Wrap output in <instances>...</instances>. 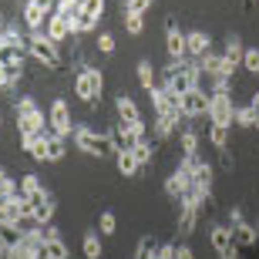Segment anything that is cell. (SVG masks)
<instances>
[{
	"mask_svg": "<svg viewBox=\"0 0 259 259\" xmlns=\"http://www.w3.org/2000/svg\"><path fill=\"white\" fill-rule=\"evenodd\" d=\"M202 71H199V61H168V67L162 71V88H168L175 98L189 95L192 88H202Z\"/></svg>",
	"mask_w": 259,
	"mask_h": 259,
	"instance_id": "6da1fadb",
	"label": "cell"
},
{
	"mask_svg": "<svg viewBox=\"0 0 259 259\" xmlns=\"http://www.w3.org/2000/svg\"><path fill=\"white\" fill-rule=\"evenodd\" d=\"M74 145H77V152H84L91 155V158H108V155H115V138H111V132H95L91 125H77L74 128Z\"/></svg>",
	"mask_w": 259,
	"mask_h": 259,
	"instance_id": "7a4b0ae2",
	"label": "cell"
},
{
	"mask_svg": "<svg viewBox=\"0 0 259 259\" xmlns=\"http://www.w3.org/2000/svg\"><path fill=\"white\" fill-rule=\"evenodd\" d=\"M27 54L37 61L40 67H48V71H61V67H64L61 44H54L44 30H30V34H27Z\"/></svg>",
	"mask_w": 259,
	"mask_h": 259,
	"instance_id": "3957f363",
	"label": "cell"
},
{
	"mask_svg": "<svg viewBox=\"0 0 259 259\" xmlns=\"http://www.w3.org/2000/svg\"><path fill=\"white\" fill-rule=\"evenodd\" d=\"M101 95H105V74H101V67L84 64L74 77V98L81 105H98Z\"/></svg>",
	"mask_w": 259,
	"mask_h": 259,
	"instance_id": "277c9868",
	"label": "cell"
},
{
	"mask_svg": "<svg viewBox=\"0 0 259 259\" xmlns=\"http://www.w3.org/2000/svg\"><path fill=\"white\" fill-rule=\"evenodd\" d=\"M14 115H17V132H20V138H24V135L48 132V118H44V111L37 108V101H34V98H17V101H14Z\"/></svg>",
	"mask_w": 259,
	"mask_h": 259,
	"instance_id": "5b68a950",
	"label": "cell"
},
{
	"mask_svg": "<svg viewBox=\"0 0 259 259\" xmlns=\"http://www.w3.org/2000/svg\"><path fill=\"white\" fill-rule=\"evenodd\" d=\"M48 128L54 135H61V138H67V135H74V121H71V105H67V98H54L51 101V111H48Z\"/></svg>",
	"mask_w": 259,
	"mask_h": 259,
	"instance_id": "8992f818",
	"label": "cell"
},
{
	"mask_svg": "<svg viewBox=\"0 0 259 259\" xmlns=\"http://www.w3.org/2000/svg\"><path fill=\"white\" fill-rule=\"evenodd\" d=\"M209 101H212V95L205 91V88H192L189 95L179 98V115H182V118H202V115H209Z\"/></svg>",
	"mask_w": 259,
	"mask_h": 259,
	"instance_id": "52a82bcc",
	"label": "cell"
},
{
	"mask_svg": "<svg viewBox=\"0 0 259 259\" xmlns=\"http://www.w3.org/2000/svg\"><path fill=\"white\" fill-rule=\"evenodd\" d=\"M212 179H215V168L202 158V165L192 172V192H189V199H195L199 205H202V202H209L212 199Z\"/></svg>",
	"mask_w": 259,
	"mask_h": 259,
	"instance_id": "ba28073f",
	"label": "cell"
},
{
	"mask_svg": "<svg viewBox=\"0 0 259 259\" xmlns=\"http://www.w3.org/2000/svg\"><path fill=\"white\" fill-rule=\"evenodd\" d=\"M209 242L212 249L219 252V259H239V246H236V239H232V229L229 226H212L209 229Z\"/></svg>",
	"mask_w": 259,
	"mask_h": 259,
	"instance_id": "9c48e42d",
	"label": "cell"
},
{
	"mask_svg": "<svg viewBox=\"0 0 259 259\" xmlns=\"http://www.w3.org/2000/svg\"><path fill=\"white\" fill-rule=\"evenodd\" d=\"M232 115H236V101L232 95H212L209 101V121L219 128H232Z\"/></svg>",
	"mask_w": 259,
	"mask_h": 259,
	"instance_id": "30bf717a",
	"label": "cell"
},
{
	"mask_svg": "<svg viewBox=\"0 0 259 259\" xmlns=\"http://www.w3.org/2000/svg\"><path fill=\"white\" fill-rule=\"evenodd\" d=\"M44 34H48L54 44H64L67 37H74V17H64V14H51L48 24H44Z\"/></svg>",
	"mask_w": 259,
	"mask_h": 259,
	"instance_id": "8fae6325",
	"label": "cell"
},
{
	"mask_svg": "<svg viewBox=\"0 0 259 259\" xmlns=\"http://www.w3.org/2000/svg\"><path fill=\"white\" fill-rule=\"evenodd\" d=\"M165 48H168V58L172 61H189V51H185V34L179 30L172 17L165 20Z\"/></svg>",
	"mask_w": 259,
	"mask_h": 259,
	"instance_id": "7c38bea8",
	"label": "cell"
},
{
	"mask_svg": "<svg viewBox=\"0 0 259 259\" xmlns=\"http://www.w3.org/2000/svg\"><path fill=\"white\" fill-rule=\"evenodd\" d=\"M27 202H30V209H34V222H37V229L54 222L58 202H54V195H51V192H40V195H34V199H27Z\"/></svg>",
	"mask_w": 259,
	"mask_h": 259,
	"instance_id": "4fadbf2b",
	"label": "cell"
},
{
	"mask_svg": "<svg viewBox=\"0 0 259 259\" xmlns=\"http://www.w3.org/2000/svg\"><path fill=\"white\" fill-rule=\"evenodd\" d=\"M199 202L195 199H189L185 195L182 199V205H179V236H192L195 232V226H199Z\"/></svg>",
	"mask_w": 259,
	"mask_h": 259,
	"instance_id": "5bb4252c",
	"label": "cell"
},
{
	"mask_svg": "<svg viewBox=\"0 0 259 259\" xmlns=\"http://www.w3.org/2000/svg\"><path fill=\"white\" fill-rule=\"evenodd\" d=\"M189 192H192V175L182 172V168L175 165V172L165 179V195H168V199H179V202H182Z\"/></svg>",
	"mask_w": 259,
	"mask_h": 259,
	"instance_id": "9a60e30c",
	"label": "cell"
},
{
	"mask_svg": "<svg viewBox=\"0 0 259 259\" xmlns=\"http://www.w3.org/2000/svg\"><path fill=\"white\" fill-rule=\"evenodd\" d=\"M199 71H202L205 77H232V71H236V67H232L229 61L222 58V54L209 51V54H205V58L199 61Z\"/></svg>",
	"mask_w": 259,
	"mask_h": 259,
	"instance_id": "2e32d148",
	"label": "cell"
},
{
	"mask_svg": "<svg viewBox=\"0 0 259 259\" xmlns=\"http://www.w3.org/2000/svg\"><path fill=\"white\" fill-rule=\"evenodd\" d=\"M115 111H118V121H128V125H135V121H145V118H142V108H138V101H135L128 91H118V98H115Z\"/></svg>",
	"mask_w": 259,
	"mask_h": 259,
	"instance_id": "e0dca14e",
	"label": "cell"
},
{
	"mask_svg": "<svg viewBox=\"0 0 259 259\" xmlns=\"http://www.w3.org/2000/svg\"><path fill=\"white\" fill-rule=\"evenodd\" d=\"M185 51H189L192 61H202L212 51V37L205 30H189V34H185Z\"/></svg>",
	"mask_w": 259,
	"mask_h": 259,
	"instance_id": "ac0fdd59",
	"label": "cell"
},
{
	"mask_svg": "<svg viewBox=\"0 0 259 259\" xmlns=\"http://www.w3.org/2000/svg\"><path fill=\"white\" fill-rule=\"evenodd\" d=\"M148 95H152V108H155V115H175V111H179V98L172 95V91H168V88H152V91H148Z\"/></svg>",
	"mask_w": 259,
	"mask_h": 259,
	"instance_id": "d6986e66",
	"label": "cell"
},
{
	"mask_svg": "<svg viewBox=\"0 0 259 259\" xmlns=\"http://www.w3.org/2000/svg\"><path fill=\"white\" fill-rule=\"evenodd\" d=\"M48 135H51V128L40 132V135H24V138H20L24 152H27L34 162H44V155H48Z\"/></svg>",
	"mask_w": 259,
	"mask_h": 259,
	"instance_id": "ffe728a7",
	"label": "cell"
},
{
	"mask_svg": "<svg viewBox=\"0 0 259 259\" xmlns=\"http://www.w3.org/2000/svg\"><path fill=\"white\" fill-rule=\"evenodd\" d=\"M232 239H236L239 249H256L259 246V229L252 226V222H239V226L232 229Z\"/></svg>",
	"mask_w": 259,
	"mask_h": 259,
	"instance_id": "44dd1931",
	"label": "cell"
},
{
	"mask_svg": "<svg viewBox=\"0 0 259 259\" xmlns=\"http://www.w3.org/2000/svg\"><path fill=\"white\" fill-rule=\"evenodd\" d=\"M115 168H118V175H125V179H135V175L142 172V165H138V158H135L132 148L115 152Z\"/></svg>",
	"mask_w": 259,
	"mask_h": 259,
	"instance_id": "7402d4cb",
	"label": "cell"
},
{
	"mask_svg": "<svg viewBox=\"0 0 259 259\" xmlns=\"http://www.w3.org/2000/svg\"><path fill=\"white\" fill-rule=\"evenodd\" d=\"M81 249H84V259H101L105 256V242H101V232L88 229L84 239H81Z\"/></svg>",
	"mask_w": 259,
	"mask_h": 259,
	"instance_id": "603a6c76",
	"label": "cell"
},
{
	"mask_svg": "<svg viewBox=\"0 0 259 259\" xmlns=\"http://www.w3.org/2000/svg\"><path fill=\"white\" fill-rule=\"evenodd\" d=\"M135 74H138V84H142V91H152V88H158V71H155L152 61H138Z\"/></svg>",
	"mask_w": 259,
	"mask_h": 259,
	"instance_id": "cb8c5ba5",
	"label": "cell"
},
{
	"mask_svg": "<svg viewBox=\"0 0 259 259\" xmlns=\"http://www.w3.org/2000/svg\"><path fill=\"white\" fill-rule=\"evenodd\" d=\"M17 189H20V195H24V199H34V195H40V192H48V189H44V182H40V175H34V172H27V175H20V182H17Z\"/></svg>",
	"mask_w": 259,
	"mask_h": 259,
	"instance_id": "d4e9b609",
	"label": "cell"
},
{
	"mask_svg": "<svg viewBox=\"0 0 259 259\" xmlns=\"http://www.w3.org/2000/svg\"><path fill=\"white\" fill-rule=\"evenodd\" d=\"M24 24H27V30H44V24H48V14L37 7V4H24Z\"/></svg>",
	"mask_w": 259,
	"mask_h": 259,
	"instance_id": "484cf974",
	"label": "cell"
},
{
	"mask_svg": "<svg viewBox=\"0 0 259 259\" xmlns=\"http://www.w3.org/2000/svg\"><path fill=\"white\" fill-rule=\"evenodd\" d=\"M179 121H182L179 111H175V115H155V138H168V135H175Z\"/></svg>",
	"mask_w": 259,
	"mask_h": 259,
	"instance_id": "4316f807",
	"label": "cell"
},
{
	"mask_svg": "<svg viewBox=\"0 0 259 259\" xmlns=\"http://www.w3.org/2000/svg\"><path fill=\"white\" fill-rule=\"evenodd\" d=\"M67 138H61V135H54V132H51L48 135V155H44V162H51V165H58L61 162V158H64V155H67Z\"/></svg>",
	"mask_w": 259,
	"mask_h": 259,
	"instance_id": "83f0119b",
	"label": "cell"
},
{
	"mask_svg": "<svg viewBox=\"0 0 259 259\" xmlns=\"http://www.w3.org/2000/svg\"><path fill=\"white\" fill-rule=\"evenodd\" d=\"M242 54H246V48H242V37H236V34H232V37L226 40V51H222V58L229 61L232 67H239V64H242Z\"/></svg>",
	"mask_w": 259,
	"mask_h": 259,
	"instance_id": "f1b7e54d",
	"label": "cell"
},
{
	"mask_svg": "<svg viewBox=\"0 0 259 259\" xmlns=\"http://www.w3.org/2000/svg\"><path fill=\"white\" fill-rule=\"evenodd\" d=\"M24 54H27V51H20V48H10V44H4V40H0V67H14V64H24Z\"/></svg>",
	"mask_w": 259,
	"mask_h": 259,
	"instance_id": "f546056e",
	"label": "cell"
},
{
	"mask_svg": "<svg viewBox=\"0 0 259 259\" xmlns=\"http://www.w3.org/2000/svg\"><path fill=\"white\" fill-rule=\"evenodd\" d=\"M179 145H182V158L185 155H199V132L185 128V132L179 135Z\"/></svg>",
	"mask_w": 259,
	"mask_h": 259,
	"instance_id": "4dcf8cb0",
	"label": "cell"
},
{
	"mask_svg": "<svg viewBox=\"0 0 259 259\" xmlns=\"http://www.w3.org/2000/svg\"><path fill=\"white\" fill-rule=\"evenodd\" d=\"M98 232H101V236H115L118 232V215L111 209H105L101 215H98Z\"/></svg>",
	"mask_w": 259,
	"mask_h": 259,
	"instance_id": "1f68e13d",
	"label": "cell"
},
{
	"mask_svg": "<svg viewBox=\"0 0 259 259\" xmlns=\"http://www.w3.org/2000/svg\"><path fill=\"white\" fill-rule=\"evenodd\" d=\"M232 125L236 128H256V118H252V111H249V105H236V115H232Z\"/></svg>",
	"mask_w": 259,
	"mask_h": 259,
	"instance_id": "d6a6232c",
	"label": "cell"
},
{
	"mask_svg": "<svg viewBox=\"0 0 259 259\" xmlns=\"http://www.w3.org/2000/svg\"><path fill=\"white\" fill-rule=\"evenodd\" d=\"M155 249H158V239H155V236H142L138 246H135V259H152Z\"/></svg>",
	"mask_w": 259,
	"mask_h": 259,
	"instance_id": "836d02e7",
	"label": "cell"
},
{
	"mask_svg": "<svg viewBox=\"0 0 259 259\" xmlns=\"http://www.w3.org/2000/svg\"><path fill=\"white\" fill-rule=\"evenodd\" d=\"M20 195V189H17V182L10 179L4 168H0V202H7V199H17Z\"/></svg>",
	"mask_w": 259,
	"mask_h": 259,
	"instance_id": "e575fe53",
	"label": "cell"
},
{
	"mask_svg": "<svg viewBox=\"0 0 259 259\" xmlns=\"http://www.w3.org/2000/svg\"><path fill=\"white\" fill-rule=\"evenodd\" d=\"M209 145L215 148V152H222V148H229V128L212 125V128H209Z\"/></svg>",
	"mask_w": 259,
	"mask_h": 259,
	"instance_id": "d590c367",
	"label": "cell"
},
{
	"mask_svg": "<svg viewBox=\"0 0 259 259\" xmlns=\"http://www.w3.org/2000/svg\"><path fill=\"white\" fill-rule=\"evenodd\" d=\"M95 27H98V20L88 17L84 10H77V14H74V37H77V34H91Z\"/></svg>",
	"mask_w": 259,
	"mask_h": 259,
	"instance_id": "8d00e7d4",
	"label": "cell"
},
{
	"mask_svg": "<svg viewBox=\"0 0 259 259\" xmlns=\"http://www.w3.org/2000/svg\"><path fill=\"white\" fill-rule=\"evenodd\" d=\"M132 152H135V158H138V165H142V168H145V165L152 162V155H155V145L148 142V138H145V142H138V145H135Z\"/></svg>",
	"mask_w": 259,
	"mask_h": 259,
	"instance_id": "74e56055",
	"label": "cell"
},
{
	"mask_svg": "<svg viewBox=\"0 0 259 259\" xmlns=\"http://www.w3.org/2000/svg\"><path fill=\"white\" fill-rule=\"evenodd\" d=\"M44 246H48V259H71V249H67L64 239H51Z\"/></svg>",
	"mask_w": 259,
	"mask_h": 259,
	"instance_id": "f35d334b",
	"label": "cell"
},
{
	"mask_svg": "<svg viewBox=\"0 0 259 259\" xmlns=\"http://www.w3.org/2000/svg\"><path fill=\"white\" fill-rule=\"evenodd\" d=\"M152 10V0H125L121 4V14H138V17H145Z\"/></svg>",
	"mask_w": 259,
	"mask_h": 259,
	"instance_id": "ab89813d",
	"label": "cell"
},
{
	"mask_svg": "<svg viewBox=\"0 0 259 259\" xmlns=\"http://www.w3.org/2000/svg\"><path fill=\"white\" fill-rule=\"evenodd\" d=\"M105 7H108V0H84V4H81V10H84L88 17H95V20L105 17Z\"/></svg>",
	"mask_w": 259,
	"mask_h": 259,
	"instance_id": "60d3db41",
	"label": "cell"
},
{
	"mask_svg": "<svg viewBox=\"0 0 259 259\" xmlns=\"http://www.w3.org/2000/svg\"><path fill=\"white\" fill-rule=\"evenodd\" d=\"M242 67H246L249 74L259 77V48H246V54H242Z\"/></svg>",
	"mask_w": 259,
	"mask_h": 259,
	"instance_id": "b9f144b4",
	"label": "cell"
},
{
	"mask_svg": "<svg viewBox=\"0 0 259 259\" xmlns=\"http://www.w3.org/2000/svg\"><path fill=\"white\" fill-rule=\"evenodd\" d=\"M125 30L132 34V37H142V30H145V17H138V14H125Z\"/></svg>",
	"mask_w": 259,
	"mask_h": 259,
	"instance_id": "7bdbcfd3",
	"label": "cell"
},
{
	"mask_svg": "<svg viewBox=\"0 0 259 259\" xmlns=\"http://www.w3.org/2000/svg\"><path fill=\"white\" fill-rule=\"evenodd\" d=\"M20 77H24V64L4 67V88H14V84H20Z\"/></svg>",
	"mask_w": 259,
	"mask_h": 259,
	"instance_id": "ee69618b",
	"label": "cell"
},
{
	"mask_svg": "<svg viewBox=\"0 0 259 259\" xmlns=\"http://www.w3.org/2000/svg\"><path fill=\"white\" fill-rule=\"evenodd\" d=\"M115 34H98V51H101V54H115Z\"/></svg>",
	"mask_w": 259,
	"mask_h": 259,
	"instance_id": "f6af8a7d",
	"label": "cell"
},
{
	"mask_svg": "<svg viewBox=\"0 0 259 259\" xmlns=\"http://www.w3.org/2000/svg\"><path fill=\"white\" fill-rule=\"evenodd\" d=\"M175 259H195L192 246H189V242H175Z\"/></svg>",
	"mask_w": 259,
	"mask_h": 259,
	"instance_id": "bcb514c9",
	"label": "cell"
},
{
	"mask_svg": "<svg viewBox=\"0 0 259 259\" xmlns=\"http://www.w3.org/2000/svg\"><path fill=\"white\" fill-rule=\"evenodd\" d=\"M30 4H37V7L44 10L48 17H51V14H54V10H58V0H30Z\"/></svg>",
	"mask_w": 259,
	"mask_h": 259,
	"instance_id": "7dc6e473",
	"label": "cell"
},
{
	"mask_svg": "<svg viewBox=\"0 0 259 259\" xmlns=\"http://www.w3.org/2000/svg\"><path fill=\"white\" fill-rule=\"evenodd\" d=\"M219 162H222V168H229V172H232V165H236V158L229 155V148H222V152H219Z\"/></svg>",
	"mask_w": 259,
	"mask_h": 259,
	"instance_id": "c3c4849f",
	"label": "cell"
},
{
	"mask_svg": "<svg viewBox=\"0 0 259 259\" xmlns=\"http://www.w3.org/2000/svg\"><path fill=\"white\" fill-rule=\"evenodd\" d=\"M239 222H246L242 219V209H229V229H236Z\"/></svg>",
	"mask_w": 259,
	"mask_h": 259,
	"instance_id": "681fc988",
	"label": "cell"
},
{
	"mask_svg": "<svg viewBox=\"0 0 259 259\" xmlns=\"http://www.w3.org/2000/svg\"><path fill=\"white\" fill-rule=\"evenodd\" d=\"M249 111H252V118H256V128H259V91L249 98Z\"/></svg>",
	"mask_w": 259,
	"mask_h": 259,
	"instance_id": "f907efd6",
	"label": "cell"
},
{
	"mask_svg": "<svg viewBox=\"0 0 259 259\" xmlns=\"http://www.w3.org/2000/svg\"><path fill=\"white\" fill-rule=\"evenodd\" d=\"M0 88H4V67H0Z\"/></svg>",
	"mask_w": 259,
	"mask_h": 259,
	"instance_id": "816d5d0a",
	"label": "cell"
},
{
	"mask_svg": "<svg viewBox=\"0 0 259 259\" xmlns=\"http://www.w3.org/2000/svg\"><path fill=\"white\" fill-rule=\"evenodd\" d=\"M0 34H4V14H0Z\"/></svg>",
	"mask_w": 259,
	"mask_h": 259,
	"instance_id": "f5cc1de1",
	"label": "cell"
},
{
	"mask_svg": "<svg viewBox=\"0 0 259 259\" xmlns=\"http://www.w3.org/2000/svg\"><path fill=\"white\" fill-rule=\"evenodd\" d=\"M256 229H259V222H256Z\"/></svg>",
	"mask_w": 259,
	"mask_h": 259,
	"instance_id": "db71d44e",
	"label": "cell"
},
{
	"mask_svg": "<svg viewBox=\"0 0 259 259\" xmlns=\"http://www.w3.org/2000/svg\"><path fill=\"white\" fill-rule=\"evenodd\" d=\"M24 4H27V0H24Z\"/></svg>",
	"mask_w": 259,
	"mask_h": 259,
	"instance_id": "11a10c76",
	"label": "cell"
}]
</instances>
